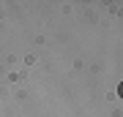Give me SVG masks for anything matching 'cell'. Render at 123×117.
I'll list each match as a JSON object with an SVG mask.
<instances>
[{
  "mask_svg": "<svg viewBox=\"0 0 123 117\" xmlns=\"http://www.w3.org/2000/svg\"><path fill=\"white\" fill-rule=\"evenodd\" d=\"M118 95H120V98H123V82H120V84H118Z\"/></svg>",
  "mask_w": 123,
  "mask_h": 117,
  "instance_id": "obj_1",
  "label": "cell"
}]
</instances>
